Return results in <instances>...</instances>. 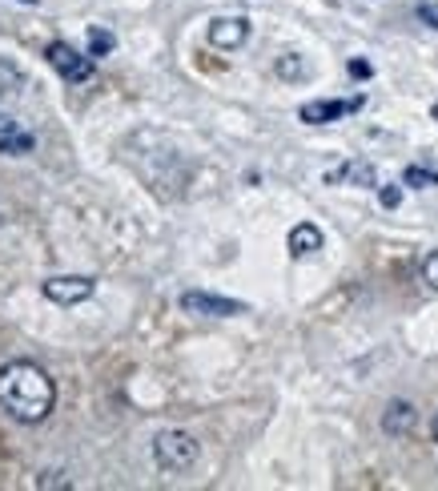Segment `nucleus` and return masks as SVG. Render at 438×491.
I'll list each match as a JSON object with an SVG mask.
<instances>
[{"label": "nucleus", "mask_w": 438, "mask_h": 491, "mask_svg": "<svg viewBox=\"0 0 438 491\" xmlns=\"http://www.w3.org/2000/svg\"><path fill=\"white\" fill-rule=\"evenodd\" d=\"M57 403V383L49 378L45 367L29 359H13L0 367V407L16 423H45Z\"/></svg>", "instance_id": "1"}, {"label": "nucleus", "mask_w": 438, "mask_h": 491, "mask_svg": "<svg viewBox=\"0 0 438 491\" xmlns=\"http://www.w3.org/2000/svg\"><path fill=\"white\" fill-rule=\"evenodd\" d=\"M153 459H157L161 471L182 476V471H189L201 459V443H197L189 431H161V435L153 439Z\"/></svg>", "instance_id": "2"}, {"label": "nucleus", "mask_w": 438, "mask_h": 491, "mask_svg": "<svg viewBox=\"0 0 438 491\" xmlns=\"http://www.w3.org/2000/svg\"><path fill=\"white\" fill-rule=\"evenodd\" d=\"M45 57H49V65H53L68 85H85V81L93 77V68H97V57L76 53L68 41H53V45L45 49Z\"/></svg>", "instance_id": "3"}, {"label": "nucleus", "mask_w": 438, "mask_h": 491, "mask_svg": "<svg viewBox=\"0 0 438 491\" xmlns=\"http://www.w3.org/2000/svg\"><path fill=\"white\" fill-rule=\"evenodd\" d=\"M40 290H45L49 303H57V306H76V303H89L93 290H97V282L85 278V274H61V278L40 282Z\"/></svg>", "instance_id": "4"}, {"label": "nucleus", "mask_w": 438, "mask_h": 491, "mask_svg": "<svg viewBox=\"0 0 438 491\" xmlns=\"http://www.w3.org/2000/svg\"><path fill=\"white\" fill-rule=\"evenodd\" d=\"M182 310H185V314H205V318H234V314H246V303L210 295V290H185Z\"/></svg>", "instance_id": "5"}, {"label": "nucleus", "mask_w": 438, "mask_h": 491, "mask_svg": "<svg viewBox=\"0 0 438 491\" xmlns=\"http://www.w3.org/2000/svg\"><path fill=\"white\" fill-rule=\"evenodd\" d=\"M362 105H366V97H350V101H306V105L298 109V117H302L306 125H330V122H338V117H346V114H358Z\"/></svg>", "instance_id": "6"}, {"label": "nucleus", "mask_w": 438, "mask_h": 491, "mask_svg": "<svg viewBox=\"0 0 438 491\" xmlns=\"http://www.w3.org/2000/svg\"><path fill=\"white\" fill-rule=\"evenodd\" d=\"M250 41V21L246 16H218L210 24V45L213 49H242Z\"/></svg>", "instance_id": "7"}, {"label": "nucleus", "mask_w": 438, "mask_h": 491, "mask_svg": "<svg viewBox=\"0 0 438 491\" xmlns=\"http://www.w3.org/2000/svg\"><path fill=\"white\" fill-rule=\"evenodd\" d=\"M415 423H418L415 403H407V399H394L390 407H386V415H382V431H386V435H410Z\"/></svg>", "instance_id": "8"}, {"label": "nucleus", "mask_w": 438, "mask_h": 491, "mask_svg": "<svg viewBox=\"0 0 438 491\" xmlns=\"http://www.w3.org/2000/svg\"><path fill=\"white\" fill-rule=\"evenodd\" d=\"M322 230L314 226V222H298L294 230H290V238H286V246H290V254L294 258H306V254H317L322 250Z\"/></svg>", "instance_id": "9"}, {"label": "nucleus", "mask_w": 438, "mask_h": 491, "mask_svg": "<svg viewBox=\"0 0 438 491\" xmlns=\"http://www.w3.org/2000/svg\"><path fill=\"white\" fill-rule=\"evenodd\" d=\"M338 182H354V186H378V174L371 161H346V166L330 169L326 174V186H338Z\"/></svg>", "instance_id": "10"}, {"label": "nucleus", "mask_w": 438, "mask_h": 491, "mask_svg": "<svg viewBox=\"0 0 438 491\" xmlns=\"http://www.w3.org/2000/svg\"><path fill=\"white\" fill-rule=\"evenodd\" d=\"M117 49V37L109 29H89V57H109Z\"/></svg>", "instance_id": "11"}, {"label": "nucleus", "mask_w": 438, "mask_h": 491, "mask_svg": "<svg viewBox=\"0 0 438 491\" xmlns=\"http://www.w3.org/2000/svg\"><path fill=\"white\" fill-rule=\"evenodd\" d=\"M24 89V73L13 61H0V97L4 93H21Z\"/></svg>", "instance_id": "12"}, {"label": "nucleus", "mask_w": 438, "mask_h": 491, "mask_svg": "<svg viewBox=\"0 0 438 491\" xmlns=\"http://www.w3.org/2000/svg\"><path fill=\"white\" fill-rule=\"evenodd\" d=\"M278 77H282V81H302V77H306V61L298 53L278 57Z\"/></svg>", "instance_id": "13"}, {"label": "nucleus", "mask_w": 438, "mask_h": 491, "mask_svg": "<svg viewBox=\"0 0 438 491\" xmlns=\"http://www.w3.org/2000/svg\"><path fill=\"white\" fill-rule=\"evenodd\" d=\"M32 150V137L29 133H0V153H29Z\"/></svg>", "instance_id": "14"}, {"label": "nucleus", "mask_w": 438, "mask_h": 491, "mask_svg": "<svg viewBox=\"0 0 438 491\" xmlns=\"http://www.w3.org/2000/svg\"><path fill=\"white\" fill-rule=\"evenodd\" d=\"M402 182L415 186V189H426V186H438V174L434 169H423V166H410L407 174H402Z\"/></svg>", "instance_id": "15"}, {"label": "nucleus", "mask_w": 438, "mask_h": 491, "mask_svg": "<svg viewBox=\"0 0 438 491\" xmlns=\"http://www.w3.org/2000/svg\"><path fill=\"white\" fill-rule=\"evenodd\" d=\"M378 202H382L386 210H398V202H402V189H398V186H378Z\"/></svg>", "instance_id": "16"}, {"label": "nucleus", "mask_w": 438, "mask_h": 491, "mask_svg": "<svg viewBox=\"0 0 438 491\" xmlns=\"http://www.w3.org/2000/svg\"><path fill=\"white\" fill-rule=\"evenodd\" d=\"M418 21H423L426 29H434V32H438V5H434V0H426V5H418Z\"/></svg>", "instance_id": "17"}, {"label": "nucleus", "mask_w": 438, "mask_h": 491, "mask_svg": "<svg viewBox=\"0 0 438 491\" xmlns=\"http://www.w3.org/2000/svg\"><path fill=\"white\" fill-rule=\"evenodd\" d=\"M423 282H426L431 290H438V250L423 262Z\"/></svg>", "instance_id": "18"}, {"label": "nucleus", "mask_w": 438, "mask_h": 491, "mask_svg": "<svg viewBox=\"0 0 438 491\" xmlns=\"http://www.w3.org/2000/svg\"><path fill=\"white\" fill-rule=\"evenodd\" d=\"M346 68H350V77H354V81H366V77H374V65L362 61V57H354V61H350Z\"/></svg>", "instance_id": "19"}, {"label": "nucleus", "mask_w": 438, "mask_h": 491, "mask_svg": "<svg viewBox=\"0 0 438 491\" xmlns=\"http://www.w3.org/2000/svg\"><path fill=\"white\" fill-rule=\"evenodd\" d=\"M37 487H68V479L61 476V471H49V476L37 479Z\"/></svg>", "instance_id": "20"}, {"label": "nucleus", "mask_w": 438, "mask_h": 491, "mask_svg": "<svg viewBox=\"0 0 438 491\" xmlns=\"http://www.w3.org/2000/svg\"><path fill=\"white\" fill-rule=\"evenodd\" d=\"M13 129H16L13 117H4V114H0V133H13Z\"/></svg>", "instance_id": "21"}, {"label": "nucleus", "mask_w": 438, "mask_h": 491, "mask_svg": "<svg viewBox=\"0 0 438 491\" xmlns=\"http://www.w3.org/2000/svg\"><path fill=\"white\" fill-rule=\"evenodd\" d=\"M431 439H434V443H438V415H434V423H431Z\"/></svg>", "instance_id": "22"}, {"label": "nucleus", "mask_w": 438, "mask_h": 491, "mask_svg": "<svg viewBox=\"0 0 438 491\" xmlns=\"http://www.w3.org/2000/svg\"><path fill=\"white\" fill-rule=\"evenodd\" d=\"M431 117H434V122H438V101H434V105H431Z\"/></svg>", "instance_id": "23"}, {"label": "nucleus", "mask_w": 438, "mask_h": 491, "mask_svg": "<svg viewBox=\"0 0 438 491\" xmlns=\"http://www.w3.org/2000/svg\"><path fill=\"white\" fill-rule=\"evenodd\" d=\"M24 5H37V0H24Z\"/></svg>", "instance_id": "24"}]
</instances>
